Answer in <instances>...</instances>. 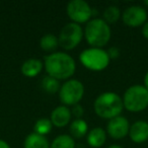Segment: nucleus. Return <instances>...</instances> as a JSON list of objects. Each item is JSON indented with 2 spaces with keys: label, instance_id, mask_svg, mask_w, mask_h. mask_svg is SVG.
Masks as SVG:
<instances>
[{
  "label": "nucleus",
  "instance_id": "nucleus-28",
  "mask_svg": "<svg viewBox=\"0 0 148 148\" xmlns=\"http://www.w3.org/2000/svg\"><path fill=\"white\" fill-rule=\"evenodd\" d=\"M144 4L147 5V6H148V0H146V1H144Z\"/></svg>",
  "mask_w": 148,
  "mask_h": 148
},
{
  "label": "nucleus",
  "instance_id": "nucleus-17",
  "mask_svg": "<svg viewBox=\"0 0 148 148\" xmlns=\"http://www.w3.org/2000/svg\"><path fill=\"white\" fill-rule=\"evenodd\" d=\"M75 143L72 137L68 135H60L53 141L51 148H74Z\"/></svg>",
  "mask_w": 148,
  "mask_h": 148
},
{
  "label": "nucleus",
  "instance_id": "nucleus-16",
  "mask_svg": "<svg viewBox=\"0 0 148 148\" xmlns=\"http://www.w3.org/2000/svg\"><path fill=\"white\" fill-rule=\"evenodd\" d=\"M87 132V124L84 120L77 119L75 121L72 122L71 126H70V133H71L72 137L74 138H79L83 137Z\"/></svg>",
  "mask_w": 148,
  "mask_h": 148
},
{
  "label": "nucleus",
  "instance_id": "nucleus-23",
  "mask_svg": "<svg viewBox=\"0 0 148 148\" xmlns=\"http://www.w3.org/2000/svg\"><path fill=\"white\" fill-rule=\"evenodd\" d=\"M107 53H108V55H109L110 59H116V58H118L120 55V52L117 48H111Z\"/></svg>",
  "mask_w": 148,
  "mask_h": 148
},
{
  "label": "nucleus",
  "instance_id": "nucleus-24",
  "mask_svg": "<svg viewBox=\"0 0 148 148\" xmlns=\"http://www.w3.org/2000/svg\"><path fill=\"white\" fill-rule=\"evenodd\" d=\"M142 33H143L144 37H145L146 39H148V21L144 25L143 29H142Z\"/></svg>",
  "mask_w": 148,
  "mask_h": 148
},
{
  "label": "nucleus",
  "instance_id": "nucleus-14",
  "mask_svg": "<svg viewBox=\"0 0 148 148\" xmlns=\"http://www.w3.org/2000/svg\"><path fill=\"white\" fill-rule=\"evenodd\" d=\"M106 142V132L101 128H95L87 136V143L93 148L103 146Z\"/></svg>",
  "mask_w": 148,
  "mask_h": 148
},
{
  "label": "nucleus",
  "instance_id": "nucleus-10",
  "mask_svg": "<svg viewBox=\"0 0 148 148\" xmlns=\"http://www.w3.org/2000/svg\"><path fill=\"white\" fill-rule=\"evenodd\" d=\"M129 130V122L126 118L121 117V116L111 119L108 124V133L114 139H121L125 137Z\"/></svg>",
  "mask_w": 148,
  "mask_h": 148
},
{
  "label": "nucleus",
  "instance_id": "nucleus-6",
  "mask_svg": "<svg viewBox=\"0 0 148 148\" xmlns=\"http://www.w3.org/2000/svg\"><path fill=\"white\" fill-rule=\"evenodd\" d=\"M84 86L76 79L66 81L60 88V99L64 105L75 106L82 99Z\"/></svg>",
  "mask_w": 148,
  "mask_h": 148
},
{
  "label": "nucleus",
  "instance_id": "nucleus-2",
  "mask_svg": "<svg viewBox=\"0 0 148 148\" xmlns=\"http://www.w3.org/2000/svg\"><path fill=\"white\" fill-rule=\"evenodd\" d=\"M124 103L122 99L114 92L101 95L95 101V111L103 119H114L121 114Z\"/></svg>",
  "mask_w": 148,
  "mask_h": 148
},
{
  "label": "nucleus",
  "instance_id": "nucleus-21",
  "mask_svg": "<svg viewBox=\"0 0 148 148\" xmlns=\"http://www.w3.org/2000/svg\"><path fill=\"white\" fill-rule=\"evenodd\" d=\"M120 9L117 6H110L103 12V17L110 23H116L120 18Z\"/></svg>",
  "mask_w": 148,
  "mask_h": 148
},
{
  "label": "nucleus",
  "instance_id": "nucleus-7",
  "mask_svg": "<svg viewBox=\"0 0 148 148\" xmlns=\"http://www.w3.org/2000/svg\"><path fill=\"white\" fill-rule=\"evenodd\" d=\"M82 39V29L75 23H67L62 29L59 36V45L65 50H72Z\"/></svg>",
  "mask_w": 148,
  "mask_h": 148
},
{
  "label": "nucleus",
  "instance_id": "nucleus-9",
  "mask_svg": "<svg viewBox=\"0 0 148 148\" xmlns=\"http://www.w3.org/2000/svg\"><path fill=\"white\" fill-rule=\"evenodd\" d=\"M147 18V12L141 6H131L123 12V21L128 27H136L143 25Z\"/></svg>",
  "mask_w": 148,
  "mask_h": 148
},
{
  "label": "nucleus",
  "instance_id": "nucleus-11",
  "mask_svg": "<svg viewBox=\"0 0 148 148\" xmlns=\"http://www.w3.org/2000/svg\"><path fill=\"white\" fill-rule=\"evenodd\" d=\"M130 138L136 143H142L148 139V123L144 121L135 122L129 130Z\"/></svg>",
  "mask_w": 148,
  "mask_h": 148
},
{
  "label": "nucleus",
  "instance_id": "nucleus-1",
  "mask_svg": "<svg viewBox=\"0 0 148 148\" xmlns=\"http://www.w3.org/2000/svg\"><path fill=\"white\" fill-rule=\"evenodd\" d=\"M45 67L49 76L59 80L72 76L76 66L71 56L57 52L45 58Z\"/></svg>",
  "mask_w": 148,
  "mask_h": 148
},
{
  "label": "nucleus",
  "instance_id": "nucleus-8",
  "mask_svg": "<svg viewBox=\"0 0 148 148\" xmlns=\"http://www.w3.org/2000/svg\"><path fill=\"white\" fill-rule=\"evenodd\" d=\"M67 13L75 23L87 21L91 16V8L83 0H73L67 5Z\"/></svg>",
  "mask_w": 148,
  "mask_h": 148
},
{
  "label": "nucleus",
  "instance_id": "nucleus-3",
  "mask_svg": "<svg viewBox=\"0 0 148 148\" xmlns=\"http://www.w3.org/2000/svg\"><path fill=\"white\" fill-rule=\"evenodd\" d=\"M85 38H86L87 43L92 47H103L110 41L111 29L103 19L95 18L86 25Z\"/></svg>",
  "mask_w": 148,
  "mask_h": 148
},
{
  "label": "nucleus",
  "instance_id": "nucleus-18",
  "mask_svg": "<svg viewBox=\"0 0 148 148\" xmlns=\"http://www.w3.org/2000/svg\"><path fill=\"white\" fill-rule=\"evenodd\" d=\"M58 39L52 34H48L45 35L40 41V46L43 50L45 51H53L56 49V47L58 46Z\"/></svg>",
  "mask_w": 148,
  "mask_h": 148
},
{
  "label": "nucleus",
  "instance_id": "nucleus-26",
  "mask_svg": "<svg viewBox=\"0 0 148 148\" xmlns=\"http://www.w3.org/2000/svg\"><path fill=\"white\" fill-rule=\"evenodd\" d=\"M144 83H145V87L148 89V72H147V73H146L145 78H144Z\"/></svg>",
  "mask_w": 148,
  "mask_h": 148
},
{
  "label": "nucleus",
  "instance_id": "nucleus-4",
  "mask_svg": "<svg viewBox=\"0 0 148 148\" xmlns=\"http://www.w3.org/2000/svg\"><path fill=\"white\" fill-rule=\"evenodd\" d=\"M124 107L130 112H140L148 107V89L142 85H134L126 90Z\"/></svg>",
  "mask_w": 148,
  "mask_h": 148
},
{
  "label": "nucleus",
  "instance_id": "nucleus-13",
  "mask_svg": "<svg viewBox=\"0 0 148 148\" xmlns=\"http://www.w3.org/2000/svg\"><path fill=\"white\" fill-rule=\"evenodd\" d=\"M43 64L38 59H29L21 66V72L25 76L35 77L41 72Z\"/></svg>",
  "mask_w": 148,
  "mask_h": 148
},
{
  "label": "nucleus",
  "instance_id": "nucleus-22",
  "mask_svg": "<svg viewBox=\"0 0 148 148\" xmlns=\"http://www.w3.org/2000/svg\"><path fill=\"white\" fill-rule=\"evenodd\" d=\"M83 112H84V110H83V108L80 105H75L73 107V109H72V114L76 118H78V119L83 115Z\"/></svg>",
  "mask_w": 148,
  "mask_h": 148
},
{
  "label": "nucleus",
  "instance_id": "nucleus-12",
  "mask_svg": "<svg viewBox=\"0 0 148 148\" xmlns=\"http://www.w3.org/2000/svg\"><path fill=\"white\" fill-rule=\"evenodd\" d=\"M70 119H71V112L64 106L56 108L52 112L51 122L56 127H64L69 123Z\"/></svg>",
  "mask_w": 148,
  "mask_h": 148
},
{
  "label": "nucleus",
  "instance_id": "nucleus-27",
  "mask_svg": "<svg viewBox=\"0 0 148 148\" xmlns=\"http://www.w3.org/2000/svg\"><path fill=\"white\" fill-rule=\"evenodd\" d=\"M109 148H122V147H120V146H118V145H112V146H110Z\"/></svg>",
  "mask_w": 148,
  "mask_h": 148
},
{
  "label": "nucleus",
  "instance_id": "nucleus-20",
  "mask_svg": "<svg viewBox=\"0 0 148 148\" xmlns=\"http://www.w3.org/2000/svg\"><path fill=\"white\" fill-rule=\"evenodd\" d=\"M60 87L59 81L57 79L53 78L51 76H46L44 77L43 81H42V88L48 93H55L58 91Z\"/></svg>",
  "mask_w": 148,
  "mask_h": 148
},
{
  "label": "nucleus",
  "instance_id": "nucleus-5",
  "mask_svg": "<svg viewBox=\"0 0 148 148\" xmlns=\"http://www.w3.org/2000/svg\"><path fill=\"white\" fill-rule=\"evenodd\" d=\"M79 59L85 67L93 71L103 70L110 63V57L108 53L99 48L84 50L80 54Z\"/></svg>",
  "mask_w": 148,
  "mask_h": 148
},
{
  "label": "nucleus",
  "instance_id": "nucleus-15",
  "mask_svg": "<svg viewBox=\"0 0 148 148\" xmlns=\"http://www.w3.org/2000/svg\"><path fill=\"white\" fill-rule=\"evenodd\" d=\"M25 148H50L49 142L44 136L32 133L25 138Z\"/></svg>",
  "mask_w": 148,
  "mask_h": 148
},
{
  "label": "nucleus",
  "instance_id": "nucleus-19",
  "mask_svg": "<svg viewBox=\"0 0 148 148\" xmlns=\"http://www.w3.org/2000/svg\"><path fill=\"white\" fill-rule=\"evenodd\" d=\"M34 130L35 133L39 134V135H46V134L50 133L52 130V122L49 119H40L37 121V123L34 126Z\"/></svg>",
  "mask_w": 148,
  "mask_h": 148
},
{
  "label": "nucleus",
  "instance_id": "nucleus-25",
  "mask_svg": "<svg viewBox=\"0 0 148 148\" xmlns=\"http://www.w3.org/2000/svg\"><path fill=\"white\" fill-rule=\"evenodd\" d=\"M0 148H10V147H9V145L5 141L0 140Z\"/></svg>",
  "mask_w": 148,
  "mask_h": 148
}]
</instances>
